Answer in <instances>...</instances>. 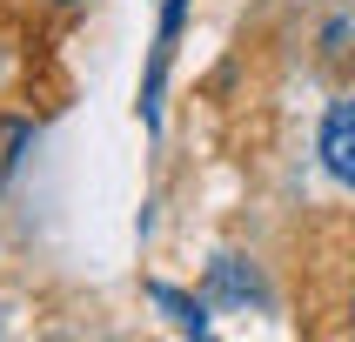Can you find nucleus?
Here are the masks:
<instances>
[{
  "instance_id": "nucleus-1",
  "label": "nucleus",
  "mask_w": 355,
  "mask_h": 342,
  "mask_svg": "<svg viewBox=\"0 0 355 342\" xmlns=\"http://www.w3.org/2000/svg\"><path fill=\"white\" fill-rule=\"evenodd\" d=\"M322 161H329L336 181L355 188V101H336L329 108V121H322Z\"/></svg>"
}]
</instances>
